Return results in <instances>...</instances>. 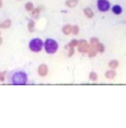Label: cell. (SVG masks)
<instances>
[{"instance_id":"19","label":"cell","mask_w":126,"mask_h":128,"mask_svg":"<svg viewBox=\"0 0 126 128\" xmlns=\"http://www.w3.org/2000/svg\"><path fill=\"white\" fill-rule=\"evenodd\" d=\"M78 44V42L76 40H74L70 42V44H68V47L74 48V47L76 46Z\"/></svg>"},{"instance_id":"24","label":"cell","mask_w":126,"mask_h":128,"mask_svg":"<svg viewBox=\"0 0 126 128\" xmlns=\"http://www.w3.org/2000/svg\"><path fill=\"white\" fill-rule=\"evenodd\" d=\"M2 0H0V8H2Z\"/></svg>"},{"instance_id":"12","label":"cell","mask_w":126,"mask_h":128,"mask_svg":"<svg viewBox=\"0 0 126 128\" xmlns=\"http://www.w3.org/2000/svg\"><path fill=\"white\" fill-rule=\"evenodd\" d=\"M85 14L88 18H92L94 16V12L90 8H86L84 10Z\"/></svg>"},{"instance_id":"1","label":"cell","mask_w":126,"mask_h":128,"mask_svg":"<svg viewBox=\"0 0 126 128\" xmlns=\"http://www.w3.org/2000/svg\"><path fill=\"white\" fill-rule=\"evenodd\" d=\"M12 81L14 85H25L27 81V74L23 72H17L13 75Z\"/></svg>"},{"instance_id":"5","label":"cell","mask_w":126,"mask_h":128,"mask_svg":"<svg viewBox=\"0 0 126 128\" xmlns=\"http://www.w3.org/2000/svg\"><path fill=\"white\" fill-rule=\"evenodd\" d=\"M78 49L79 51L81 52H88L90 50L89 44L85 40H81L79 42Z\"/></svg>"},{"instance_id":"3","label":"cell","mask_w":126,"mask_h":128,"mask_svg":"<svg viewBox=\"0 0 126 128\" xmlns=\"http://www.w3.org/2000/svg\"><path fill=\"white\" fill-rule=\"evenodd\" d=\"M44 46L43 42L40 38H34L30 41L29 48L30 50L35 52H38L42 50Z\"/></svg>"},{"instance_id":"13","label":"cell","mask_w":126,"mask_h":128,"mask_svg":"<svg viewBox=\"0 0 126 128\" xmlns=\"http://www.w3.org/2000/svg\"><path fill=\"white\" fill-rule=\"evenodd\" d=\"M95 50L100 52H102L104 51V45L100 43H98V44L96 46V48H94Z\"/></svg>"},{"instance_id":"28","label":"cell","mask_w":126,"mask_h":128,"mask_svg":"<svg viewBox=\"0 0 126 128\" xmlns=\"http://www.w3.org/2000/svg\"></svg>"},{"instance_id":"11","label":"cell","mask_w":126,"mask_h":128,"mask_svg":"<svg viewBox=\"0 0 126 128\" xmlns=\"http://www.w3.org/2000/svg\"><path fill=\"white\" fill-rule=\"evenodd\" d=\"M63 32L65 34H69L72 32V27L70 25H66L64 26L63 27Z\"/></svg>"},{"instance_id":"6","label":"cell","mask_w":126,"mask_h":128,"mask_svg":"<svg viewBox=\"0 0 126 128\" xmlns=\"http://www.w3.org/2000/svg\"><path fill=\"white\" fill-rule=\"evenodd\" d=\"M38 72V74L41 76L44 77L46 76L48 72V68H47V66L44 64H41L39 66Z\"/></svg>"},{"instance_id":"27","label":"cell","mask_w":126,"mask_h":128,"mask_svg":"<svg viewBox=\"0 0 126 128\" xmlns=\"http://www.w3.org/2000/svg\"></svg>"},{"instance_id":"10","label":"cell","mask_w":126,"mask_h":128,"mask_svg":"<svg viewBox=\"0 0 126 128\" xmlns=\"http://www.w3.org/2000/svg\"><path fill=\"white\" fill-rule=\"evenodd\" d=\"M78 4V0H68L66 2V5L69 8L75 7Z\"/></svg>"},{"instance_id":"15","label":"cell","mask_w":126,"mask_h":128,"mask_svg":"<svg viewBox=\"0 0 126 128\" xmlns=\"http://www.w3.org/2000/svg\"><path fill=\"white\" fill-rule=\"evenodd\" d=\"M118 62L117 60H112L109 63L110 67L112 68H116L118 66Z\"/></svg>"},{"instance_id":"20","label":"cell","mask_w":126,"mask_h":128,"mask_svg":"<svg viewBox=\"0 0 126 128\" xmlns=\"http://www.w3.org/2000/svg\"><path fill=\"white\" fill-rule=\"evenodd\" d=\"M89 78L91 80L94 81V80H96L98 78V76H97V74L94 72H92L90 73Z\"/></svg>"},{"instance_id":"2","label":"cell","mask_w":126,"mask_h":128,"mask_svg":"<svg viewBox=\"0 0 126 128\" xmlns=\"http://www.w3.org/2000/svg\"><path fill=\"white\" fill-rule=\"evenodd\" d=\"M44 48L48 54H54L58 49V44L55 40L49 38L45 42Z\"/></svg>"},{"instance_id":"18","label":"cell","mask_w":126,"mask_h":128,"mask_svg":"<svg viewBox=\"0 0 126 128\" xmlns=\"http://www.w3.org/2000/svg\"><path fill=\"white\" fill-rule=\"evenodd\" d=\"M40 13V10L38 8H36L32 10V17L36 18L39 16Z\"/></svg>"},{"instance_id":"17","label":"cell","mask_w":126,"mask_h":128,"mask_svg":"<svg viewBox=\"0 0 126 128\" xmlns=\"http://www.w3.org/2000/svg\"><path fill=\"white\" fill-rule=\"evenodd\" d=\"M25 7L27 11H31L34 8V5L31 2H28L26 4Z\"/></svg>"},{"instance_id":"26","label":"cell","mask_w":126,"mask_h":128,"mask_svg":"<svg viewBox=\"0 0 126 128\" xmlns=\"http://www.w3.org/2000/svg\"></svg>"},{"instance_id":"14","label":"cell","mask_w":126,"mask_h":128,"mask_svg":"<svg viewBox=\"0 0 126 128\" xmlns=\"http://www.w3.org/2000/svg\"><path fill=\"white\" fill-rule=\"evenodd\" d=\"M34 22L32 20H31L28 24V29L30 32H33L34 31Z\"/></svg>"},{"instance_id":"9","label":"cell","mask_w":126,"mask_h":128,"mask_svg":"<svg viewBox=\"0 0 126 128\" xmlns=\"http://www.w3.org/2000/svg\"><path fill=\"white\" fill-rule=\"evenodd\" d=\"M116 73L113 70H110L108 71L106 74V76L108 79H113L116 76Z\"/></svg>"},{"instance_id":"8","label":"cell","mask_w":126,"mask_h":128,"mask_svg":"<svg viewBox=\"0 0 126 128\" xmlns=\"http://www.w3.org/2000/svg\"><path fill=\"white\" fill-rule=\"evenodd\" d=\"M112 11L115 14L119 15L122 13V9L120 6L118 5H116L113 7Z\"/></svg>"},{"instance_id":"16","label":"cell","mask_w":126,"mask_h":128,"mask_svg":"<svg viewBox=\"0 0 126 128\" xmlns=\"http://www.w3.org/2000/svg\"><path fill=\"white\" fill-rule=\"evenodd\" d=\"M90 42L91 44V46L94 48H96V46L98 44L99 42L98 40L96 38H92L90 40Z\"/></svg>"},{"instance_id":"7","label":"cell","mask_w":126,"mask_h":128,"mask_svg":"<svg viewBox=\"0 0 126 128\" xmlns=\"http://www.w3.org/2000/svg\"><path fill=\"white\" fill-rule=\"evenodd\" d=\"M12 21L10 19H6L4 21L0 23V28L1 29H8L12 25Z\"/></svg>"},{"instance_id":"22","label":"cell","mask_w":126,"mask_h":128,"mask_svg":"<svg viewBox=\"0 0 126 128\" xmlns=\"http://www.w3.org/2000/svg\"><path fill=\"white\" fill-rule=\"evenodd\" d=\"M96 51L94 49H90V50H89V51L88 52L89 53V56L90 57H94L96 55Z\"/></svg>"},{"instance_id":"25","label":"cell","mask_w":126,"mask_h":128,"mask_svg":"<svg viewBox=\"0 0 126 128\" xmlns=\"http://www.w3.org/2000/svg\"><path fill=\"white\" fill-rule=\"evenodd\" d=\"M2 38L0 36V45H1V44H2Z\"/></svg>"},{"instance_id":"4","label":"cell","mask_w":126,"mask_h":128,"mask_svg":"<svg viewBox=\"0 0 126 128\" xmlns=\"http://www.w3.org/2000/svg\"><path fill=\"white\" fill-rule=\"evenodd\" d=\"M98 6L100 11L105 12L110 9V4L107 0H98Z\"/></svg>"},{"instance_id":"21","label":"cell","mask_w":126,"mask_h":128,"mask_svg":"<svg viewBox=\"0 0 126 128\" xmlns=\"http://www.w3.org/2000/svg\"><path fill=\"white\" fill-rule=\"evenodd\" d=\"M79 29L78 27V26H74L72 27V32H73L74 34H76L78 33Z\"/></svg>"},{"instance_id":"23","label":"cell","mask_w":126,"mask_h":128,"mask_svg":"<svg viewBox=\"0 0 126 128\" xmlns=\"http://www.w3.org/2000/svg\"><path fill=\"white\" fill-rule=\"evenodd\" d=\"M4 72H0V80L3 81L4 80Z\"/></svg>"}]
</instances>
